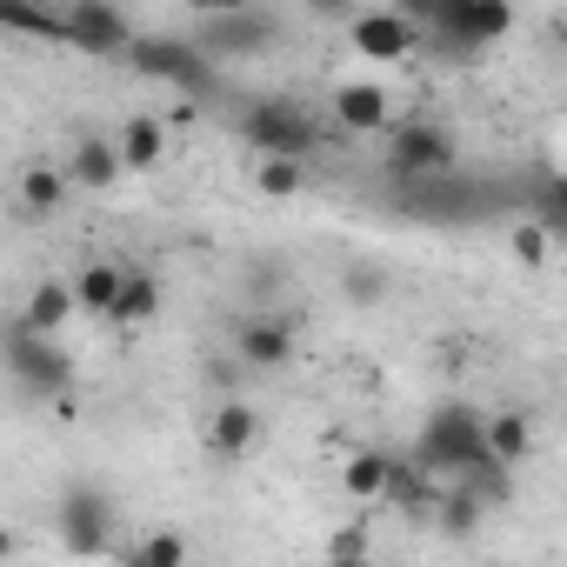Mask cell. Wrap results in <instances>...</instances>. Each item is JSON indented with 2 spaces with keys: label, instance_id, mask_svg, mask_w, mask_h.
Returning a JSON list of instances; mask_svg holds the SVG:
<instances>
[{
  "label": "cell",
  "instance_id": "21",
  "mask_svg": "<svg viewBox=\"0 0 567 567\" xmlns=\"http://www.w3.org/2000/svg\"><path fill=\"white\" fill-rule=\"evenodd\" d=\"M68 315H74V288H68V280H41V288L28 295V308H21V328H34V334H61Z\"/></svg>",
  "mask_w": 567,
  "mask_h": 567
},
{
  "label": "cell",
  "instance_id": "32",
  "mask_svg": "<svg viewBox=\"0 0 567 567\" xmlns=\"http://www.w3.org/2000/svg\"><path fill=\"white\" fill-rule=\"evenodd\" d=\"M234 8H247V0H194V21H207V14H234Z\"/></svg>",
  "mask_w": 567,
  "mask_h": 567
},
{
  "label": "cell",
  "instance_id": "5",
  "mask_svg": "<svg viewBox=\"0 0 567 567\" xmlns=\"http://www.w3.org/2000/svg\"><path fill=\"white\" fill-rule=\"evenodd\" d=\"M0 361H8V374H14L34 401H61V394H74V361L54 348V334H34V328L14 321V334H8V348H0Z\"/></svg>",
  "mask_w": 567,
  "mask_h": 567
},
{
  "label": "cell",
  "instance_id": "31",
  "mask_svg": "<svg viewBox=\"0 0 567 567\" xmlns=\"http://www.w3.org/2000/svg\"><path fill=\"white\" fill-rule=\"evenodd\" d=\"M361 8V0H308V14H321V21H348Z\"/></svg>",
  "mask_w": 567,
  "mask_h": 567
},
{
  "label": "cell",
  "instance_id": "2",
  "mask_svg": "<svg viewBox=\"0 0 567 567\" xmlns=\"http://www.w3.org/2000/svg\"><path fill=\"white\" fill-rule=\"evenodd\" d=\"M121 61H127L141 81H167V87H181V94L220 87V81H214V54H200V48L181 41V34H134V41L121 48Z\"/></svg>",
  "mask_w": 567,
  "mask_h": 567
},
{
  "label": "cell",
  "instance_id": "12",
  "mask_svg": "<svg viewBox=\"0 0 567 567\" xmlns=\"http://www.w3.org/2000/svg\"><path fill=\"white\" fill-rule=\"evenodd\" d=\"M68 187L74 194H114V181L127 174L121 167V154H114V134H81L74 147H68Z\"/></svg>",
  "mask_w": 567,
  "mask_h": 567
},
{
  "label": "cell",
  "instance_id": "7",
  "mask_svg": "<svg viewBox=\"0 0 567 567\" xmlns=\"http://www.w3.org/2000/svg\"><path fill=\"white\" fill-rule=\"evenodd\" d=\"M114 494L107 487H94V481H74V487H61V507H54V520H61V547L68 554H107L114 547Z\"/></svg>",
  "mask_w": 567,
  "mask_h": 567
},
{
  "label": "cell",
  "instance_id": "10",
  "mask_svg": "<svg viewBox=\"0 0 567 567\" xmlns=\"http://www.w3.org/2000/svg\"><path fill=\"white\" fill-rule=\"evenodd\" d=\"M127 41H134V21L114 8V0H74V8H68V48L121 61Z\"/></svg>",
  "mask_w": 567,
  "mask_h": 567
},
{
  "label": "cell",
  "instance_id": "20",
  "mask_svg": "<svg viewBox=\"0 0 567 567\" xmlns=\"http://www.w3.org/2000/svg\"><path fill=\"white\" fill-rule=\"evenodd\" d=\"M121 274L127 267H114V260H87L68 288H74V315H107L114 308V295H121Z\"/></svg>",
  "mask_w": 567,
  "mask_h": 567
},
{
  "label": "cell",
  "instance_id": "1",
  "mask_svg": "<svg viewBox=\"0 0 567 567\" xmlns=\"http://www.w3.org/2000/svg\"><path fill=\"white\" fill-rule=\"evenodd\" d=\"M474 461H487V447H481V414H474L467 401H441V408L421 421V434H414V467H421V474H461V467H474Z\"/></svg>",
  "mask_w": 567,
  "mask_h": 567
},
{
  "label": "cell",
  "instance_id": "17",
  "mask_svg": "<svg viewBox=\"0 0 567 567\" xmlns=\"http://www.w3.org/2000/svg\"><path fill=\"white\" fill-rule=\"evenodd\" d=\"M0 28L21 41H68V14L48 0H0Z\"/></svg>",
  "mask_w": 567,
  "mask_h": 567
},
{
  "label": "cell",
  "instance_id": "29",
  "mask_svg": "<svg viewBox=\"0 0 567 567\" xmlns=\"http://www.w3.org/2000/svg\"><path fill=\"white\" fill-rule=\"evenodd\" d=\"M441 514H447V520H441L447 534H467V527L481 520V494H467V487L454 481V494H447V507H441Z\"/></svg>",
  "mask_w": 567,
  "mask_h": 567
},
{
  "label": "cell",
  "instance_id": "11",
  "mask_svg": "<svg viewBox=\"0 0 567 567\" xmlns=\"http://www.w3.org/2000/svg\"><path fill=\"white\" fill-rule=\"evenodd\" d=\"M194 48H200V54H214V61H227V54H267V48H274V21H267V14H254V8L207 14V21H200V34H194Z\"/></svg>",
  "mask_w": 567,
  "mask_h": 567
},
{
  "label": "cell",
  "instance_id": "26",
  "mask_svg": "<svg viewBox=\"0 0 567 567\" xmlns=\"http://www.w3.org/2000/svg\"><path fill=\"white\" fill-rule=\"evenodd\" d=\"M127 560H134V567H181V560H187V540H181V534H141Z\"/></svg>",
  "mask_w": 567,
  "mask_h": 567
},
{
  "label": "cell",
  "instance_id": "4",
  "mask_svg": "<svg viewBox=\"0 0 567 567\" xmlns=\"http://www.w3.org/2000/svg\"><path fill=\"white\" fill-rule=\"evenodd\" d=\"M421 28H434L447 54H481L514 34V0H434Z\"/></svg>",
  "mask_w": 567,
  "mask_h": 567
},
{
  "label": "cell",
  "instance_id": "28",
  "mask_svg": "<svg viewBox=\"0 0 567 567\" xmlns=\"http://www.w3.org/2000/svg\"><path fill=\"white\" fill-rule=\"evenodd\" d=\"M381 501L414 507V501H421V467H408V461H394V454H388V487H381Z\"/></svg>",
  "mask_w": 567,
  "mask_h": 567
},
{
  "label": "cell",
  "instance_id": "19",
  "mask_svg": "<svg viewBox=\"0 0 567 567\" xmlns=\"http://www.w3.org/2000/svg\"><path fill=\"white\" fill-rule=\"evenodd\" d=\"M68 194H74V187H68V174H61V167H28V174H21V187H14V200H21V214H28V220L61 214V207H68Z\"/></svg>",
  "mask_w": 567,
  "mask_h": 567
},
{
  "label": "cell",
  "instance_id": "3",
  "mask_svg": "<svg viewBox=\"0 0 567 567\" xmlns=\"http://www.w3.org/2000/svg\"><path fill=\"white\" fill-rule=\"evenodd\" d=\"M240 141H247L254 154L308 161V154L321 147V127H315V114H308L301 101H288V94H267V101H254V107L240 114Z\"/></svg>",
  "mask_w": 567,
  "mask_h": 567
},
{
  "label": "cell",
  "instance_id": "9",
  "mask_svg": "<svg viewBox=\"0 0 567 567\" xmlns=\"http://www.w3.org/2000/svg\"><path fill=\"white\" fill-rule=\"evenodd\" d=\"M295 354H301V334H295L288 315H247L240 334H234V361L240 368H260V374H280Z\"/></svg>",
  "mask_w": 567,
  "mask_h": 567
},
{
  "label": "cell",
  "instance_id": "6",
  "mask_svg": "<svg viewBox=\"0 0 567 567\" xmlns=\"http://www.w3.org/2000/svg\"><path fill=\"white\" fill-rule=\"evenodd\" d=\"M381 134H388V167L401 181H434V174H454V161H461V147L441 121H388Z\"/></svg>",
  "mask_w": 567,
  "mask_h": 567
},
{
  "label": "cell",
  "instance_id": "33",
  "mask_svg": "<svg viewBox=\"0 0 567 567\" xmlns=\"http://www.w3.org/2000/svg\"><path fill=\"white\" fill-rule=\"evenodd\" d=\"M427 8L434 0H394V14H408V21H427Z\"/></svg>",
  "mask_w": 567,
  "mask_h": 567
},
{
  "label": "cell",
  "instance_id": "27",
  "mask_svg": "<svg viewBox=\"0 0 567 567\" xmlns=\"http://www.w3.org/2000/svg\"><path fill=\"white\" fill-rule=\"evenodd\" d=\"M534 220H540L554 240L567 234V200H560V181H540V187H534Z\"/></svg>",
  "mask_w": 567,
  "mask_h": 567
},
{
  "label": "cell",
  "instance_id": "16",
  "mask_svg": "<svg viewBox=\"0 0 567 567\" xmlns=\"http://www.w3.org/2000/svg\"><path fill=\"white\" fill-rule=\"evenodd\" d=\"M114 154H121L127 174H147V167H161V154H167V127H161L154 114H134V121H121Z\"/></svg>",
  "mask_w": 567,
  "mask_h": 567
},
{
  "label": "cell",
  "instance_id": "15",
  "mask_svg": "<svg viewBox=\"0 0 567 567\" xmlns=\"http://www.w3.org/2000/svg\"><path fill=\"white\" fill-rule=\"evenodd\" d=\"M334 121L348 127V134H381L394 114H388V87L381 81H348V87H334Z\"/></svg>",
  "mask_w": 567,
  "mask_h": 567
},
{
  "label": "cell",
  "instance_id": "25",
  "mask_svg": "<svg viewBox=\"0 0 567 567\" xmlns=\"http://www.w3.org/2000/svg\"><path fill=\"white\" fill-rule=\"evenodd\" d=\"M514 260H520V267H547V260H554V234H547L534 214L514 220Z\"/></svg>",
  "mask_w": 567,
  "mask_h": 567
},
{
  "label": "cell",
  "instance_id": "30",
  "mask_svg": "<svg viewBox=\"0 0 567 567\" xmlns=\"http://www.w3.org/2000/svg\"><path fill=\"white\" fill-rule=\"evenodd\" d=\"M328 560H368V520H348V527L328 540Z\"/></svg>",
  "mask_w": 567,
  "mask_h": 567
},
{
  "label": "cell",
  "instance_id": "22",
  "mask_svg": "<svg viewBox=\"0 0 567 567\" xmlns=\"http://www.w3.org/2000/svg\"><path fill=\"white\" fill-rule=\"evenodd\" d=\"M341 487H348L354 501H381V487H388V447H361V454L341 467Z\"/></svg>",
  "mask_w": 567,
  "mask_h": 567
},
{
  "label": "cell",
  "instance_id": "8",
  "mask_svg": "<svg viewBox=\"0 0 567 567\" xmlns=\"http://www.w3.org/2000/svg\"><path fill=\"white\" fill-rule=\"evenodd\" d=\"M348 41H354L361 61L394 68V61H408V54L421 48V21H408V14H394V8H354V14H348Z\"/></svg>",
  "mask_w": 567,
  "mask_h": 567
},
{
  "label": "cell",
  "instance_id": "34",
  "mask_svg": "<svg viewBox=\"0 0 567 567\" xmlns=\"http://www.w3.org/2000/svg\"><path fill=\"white\" fill-rule=\"evenodd\" d=\"M0 560H14V527L0 520Z\"/></svg>",
  "mask_w": 567,
  "mask_h": 567
},
{
  "label": "cell",
  "instance_id": "18",
  "mask_svg": "<svg viewBox=\"0 0 567 567\" xmlns=\"http://www.w3.org/2000/svg\"><path fill=\"white\" fill-rule=\"evenodd\" d=\"M154 315H161V280H154L147 267H127V274H121V295H114V308H107V321L141 328V321H154Z\"/></svg>",
  "mask_w": 567,
  "mask_h": 567
},
{
  "label": "cell",
  "instance_id": "23",
  "mask_svg": "<svg viewBox=\"0 0 567 567\" xmlns=\"http://www.w3.org/2000/svg\"><path fill=\"white\" fill-rule=\"evenodd\" d=\"M254 187H260L267 200H295V194L308 187V161H280V154H260V174H254Z\"/></svg>",
  "mask_w": 567,
  "mask_h": 567
},
{
  "label": "cell",
  "instance_id": "24",
  "mask_svg": "<svg viewBox=\"0 0 567 567\" xmlns=\"http://www.w3.org/2000/svg\"><path fill=\"white\" fill-rule=\"evenodd\" d=\"M341 288H348V301H354V308H381V301H388V274H381V267H368V260H354V267L341 274Z\"/></svg>",
  "mask_w": 567,
  "mask_h": 567
},
{
  "label": "cell",
  "instance_id": "14",
  "mask_svg": "<svg viewBox=\"0 0 567 567\" xmlns=\"http://www.w3.org/2000/svg\"><path fill=\"white\" fill-rule=\"evenodd\" d=\"M481 447H487V461H501V467H520V461H534V421H527L520 408L481 414Z\"/></svg>",
  "mask_w": 567,
  "mask_h": 567
},
{
  "label": "cell",
  "instance_id": "13",
  "mask_svg": "<svg viewBox=\"0 0 567 567\" xmlns=\"http://www.w3.org/2000/svg\"><path fill=\"white\" fill-rule=\"evenodd\" d=\"M254 441H260V408H254L247 394H227V401L207 414V447L227 454V461H240Z\"/></svg>",
  "mask_w": 567,
  "mask_h": 567
}]
</instances>
